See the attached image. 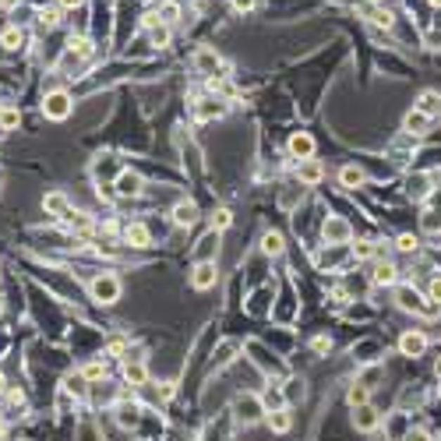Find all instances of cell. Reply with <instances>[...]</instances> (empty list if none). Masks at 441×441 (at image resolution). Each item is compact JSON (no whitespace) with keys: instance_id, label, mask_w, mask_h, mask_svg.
<instances>
[{"instance_id":"cell-43","label":"cell","mask_w":441,"mask_h":441,"mask_svg":"<svg viewBox=\"0 0 441 441\" xmlns=\"http://www.w3.org/2000/svg\"><path fill=\"white\" fill-rule=\"evenodd\" d=\"M311 346H314V353H328V346H332V343H328V335H318Z\"/></svg>"},{"instance_id":"cell-49","label":"cell","mask_w":441,"mask_h":441,"mask_svg":"<svg viewBox=\"0 0 441 441\" xmlns=\"http://www.w3.org/2000/svg\"><path fill=\"white\" fill-rule=\"evenodd\" d=\"M430 4H434V8H441V0H430Z\"/></svg>"},{"instance_id":"cell-44","label":"cell","mask_w":441,"mask_h":441,"mask_svg":"<svg viewBox=\"0 0 441 441\" xmlns=\"http://www.w3.org/2000/svg\"><path fill=\"white\" fill-rule=\"evenodd\" d=\"M8 399H11V406H22V402H25L22 388H11V392H8Z\"/></svg>"},{"instance_id":"cell-6","label":"cell","mask_w":441,"mask_h":441,"mask_svg":"<svg viewBox=\"0 0 441 441\" xmlns=\"http://www.w3.org/2000/svg\"><path fill=\"white\" fill-rule=\"evenodd\" d=\"M286 152H290V159H297V162L314 159V138H311L307 131H293L290 141H286Z\"/></svg>"},{"instance_id":"cell-36","label":"cell","mask_w":441,"mask_h":441,"mask_svg":"<svg viewBox=\"0 0 441 441\" xmlns=\"http://www.w3.org/2000/svg\"><path fill=\"white\" fill-rule=\"evenodd\" d=\"M427 300H430L434 307H441V276H434V279L427 283Z\"/></svg>"},{"instance_id":"cell-35","label":"cell","mask_w":441,"mask_h":441,"mask_svg":"<svg viewBox=\"0 0 441 441\" xmlns=\"http://www.w3.org/2000/svg\"><path fill=\"white\" fill-rule=\"evenodd\" d=\"M371 22L381 25V29H392V11H385V8H371Z\"/></svg>"},{"instance_id":"cell-27","label":"cell","mask_w":441,"mask_h":441,"mask_svg":"<svg viewBox=\"0 0 441 441\" xmlns=\"http://www.w3.org/2000/svg\"><path fill=\"white\" fill-rule=\"evenodd\" d=\"M230 226H234V212H230V208H215V212H212V230L223 234V230H230Z\"/></svg>"},{"instance_id":"cell-4","label":"cell","mask_w":441,"mask_h":441,"mask_svg":"<svg viewBox=\"0 0 441 441\" xmlns=\"http://www.w3.org/2000/svg\"><path fill=\"white\" fill-rule=\"evenodd\" d=\"M89 290H92V297H96L99 304H117V300H120V279H117L113 272H103V276H96Z\"/></svg>"},{"instance_id":"cell-10","label":"cell","mask_w":441,"mask_h":441,"mask_svg":"<svg viewBox=\"0 0 441 441\" xmlns=\"http://www.w3.org/2000/svg\"><path fill=\"white\" fill-rule=\"evenodd\" d=\"M297 180L307 184V187H314V184L325 180V166L318 159H304V162H297Z\"/></svg>"},{"instance_id":"cell-26","label":"cell","mask_w":441,"mask_h":441,"mask_svg":"<svg viewBox=\"0 0 441 441\" xmlns=\"http://www.w3.org/2000/svg\"><path fill=\"white\" fill-rule=\"evenodd\" d=\"M78 374H82L85 381H103V378H106V360H89Z\"/></svg>"},{"instance_id":"cell-50","label":"cell","mask_w":441,"mask_h":441,"mask_svg":"<svg viewBox=\"0 0 441 441\" xmlns=\"http://www.w3.org/2000/svg\"><path fill=\"white\" fill-rule=\"evenodd\" d=\"M437 378H441V360H437Z\"/></svg>"},{"instance_id":"cell-20","label":"cell","mask_w":441,"mask_h":441,"mask_svg":"<svg viewBox=\"0 0 441 441\" xmlns=\"http://www.w3.org/2000/svg\"><path fill=\"white\" fill-rule=\"evenodd\" d=\"M155 15H159V25H177L180 22V4H177V0H162V4L155 8Z\"/></svg>"},{"instance_id":"cell-51","label":"cell","mask_w":441,"mask_h":441,"mask_svg":"<svg viewBox=\"0 0 441 441\" xmlns=\"http://www.w3.org/2000/svg\"><path fill=\"white\" fill-rule=\"evenodd\" d=\"M0 311H4V304H0Z\"/></svg>"},{"instance_id":"cell-18","label":"cell","mask_w":441,"mask_h":441,"mask_svg":"<svg viewBox=\"0 0 441 441\" xmlns=\"http://www.w3.org/2000/svg\"><path fill=\"white\" fill-rule=\"evenodd\" d=\"M262 409H265V413H276V409H286V392H283L279 385H269V388L262 392Z\"/></svg>"},{"instance_id":"cell-23","label":"cell","mask_w":441,"mask_h":441,"mask_svg":"<svg viewBox=\"0 0 441 441\" xmlns=\"http://www.w3.org/2000/svg\"><path fill=\"white\" fill-rule=\"evenodd\" d=\"M416 110H420V113H427V117H434V113L441 110V96H437L434 89L420 92V103H416Z\"/></svg>"},{"instance_id":"cell-7","label":"cell","mask_w":441,"mask_h":441,"mask_svg":"<svg viewBox=\"0 0 441 441\" xmlns=\"http://www.w3.org/2000/svg\"><path fill=\"white\" fill-rule=\"evenodd\" d=\"M399 353H402V357H413V360L423 357V353H427V335H423L420 328L402 332V335H399Z\"/></svg>"},{"instance_id":"cell-46","label":"cell","mask_w":441,"mask_h":441,"mask_svg":"<svg viewBox=\"0 0 441 441\" xmlns=\"http://www.w3.org/2000/svg\"><path fill=\"white\" fill-rule=\"evenodd\" d=\"M18 4V0H0V8H15Z\"/></svg>"},{"instance_id":"cell-41","label":"cell","mask_w":441,"mask_h":441,"mask_svg":"<svg viewBox=\"0 0 441 441\" xmlns=\"http://www.w3.org/2000/svg\"><path fill=\"white\" fill-rule=\"evenodd\" d=\"M120 423H124V427H127V423H138V406H131V409L124 406V409H120Z\"/></svg>"},{"instance_id":"cell-8","label":"cell","mask_w":441,"mask_h":441,"mask_svg":"<svg viewBox=\"0 0 441 441\" xmlns=\"http://www.w3.org/2000/svg\"><path fill=\"white\" fill-rule=\"evenodd\" d=\"M141 187H145V180H141V173H134V170H124V173L117 177V184H113V191H117L120 198H138Z\"/></svg>"},{"instance_id":"cell-21","label":"cell","mask_w":441,"mask_h":441,"mask_svg":"<svg viewBox=\"0 0 441 441\" xmlns=\"http://www.w3.org/2000/svg\"><path fill=\"white\" fill-rule=\"evenodd\" d=\"M346 402L357 409V406H367L371 402V385H364V381H357V385H350V392H346Z\"/></svg>"},{"instance_id":"cell-16","label":"cell","mask_w":441,"mask_h":441,"mask_svg":"<svg viewBox=\"0 0 441 441\" xmlns=\"http://www.w3.org/2000/svg\"><path fill=\"white\" fill-rule=\"evenodd\" d=\"M371 283L374 286H399V269L392 262H378L374 272H371Z\"/></svg>"},{"instance_id":"cell-31","label":"cell","mask_w":441,"mask_h":441,"mask_svg":"<svg viewBox=\"0 0 441 441\" xmlns=\"http://www.w3.org/2000/svg\"><path fill=\"white\" fill-rule=\"evenodd\" d=\"M22 124V113L15 110V106H4V113H0V131H11V127H18Z\"/></svg>"},{"instance_id":"cell-11","label":"cell","mask_w":441,"mask_h":441,"mask_svg":"<svg viewBox=\"0 0 441 441\" xmlns=\"http://www.w3.org/2000/svg\"><path fill=\"white\" fill-rule=\"evenodd\" d=\"M43 208H46V215H53V219H68V215H71V201H68L64 191H50V194L43 198Z\"/></svg>"},{"instance_id":"cell-39","label":"cell","mask_w":441,"mask_h":441,"mask_svg":"<svg viewBox=\"0 0 441 441\" xmlns=\"http://www.w3.org/2000/svg\"><path fill=\"white\" fill-rule=\"evenodd\" d=\"M57 22H60V11H53V8H50V11H39V25H43V29H53Z\"/></svg>"},{"instance_id":"cell-38","label":"cell","mask_w":441,"mask_h":441,"mask_svg":"<svg viewBox=\"0 0 441 441\" xmlns=\"http://www.w3.org/2000/svg\"><path fill=\"white\" fill-rule=\"evenodd\" d=\"M106 353H110V357H124V353H127V339H120V335L110 339V343H106Z\"/></svg>"},{"instance_id":"cell-30","label":"cell","mask_w":441,"mask_h":441,"mask_svg":"<svg viewBox=\"0 0 441 441\" xmlns=\"http://www.w3.org/2000/svg\"><path fill=\"white\" fill-rule=\"evenodd\" d=\"M420 223H423V234L437 237V234H441V212H423V215H420Z\"/></svg>"},{"instance_id":"cell-42","label":"cell","mask_w":441,"mask_h":441,"mask_svg":"<svg viewBox=\"0 0 441 441\" xmlns=\"http://www.w3.org/2000/svg\"><path fill=\"white\" fill-rule=\"evenodd\" d=\"M255 4H258V0H234V11L248 15V11H255Z\"/></svg>"},{"instance_id":"cell-37","label":"cell","mask_w":441,"mask_h":441,"mask_svg":"<svg viewBox=\"0 0 441 441\" xmlns=\"http://www.w3.org/2000/svg\"><path fill=\"white\" fill-rule=\"evenodd\" d=\"M148 39H152V46H166V43H170V29H166V25H155V29L148 32Z\"/></svg>"},{"instance_id":"cell-29","label":"cell","mask_w":441,"mask_h":441,"mask_svg":"<svg viewBox=\"0 0 441 441\" xmlns=\"http://www.w3.org/2000/svg\"><path fill=\"white\" fill-rule=\"evenodd\" d=\"M0 46H8V50H22V46H25V32H22V29H8L4 36H0Z\"/></svg>"},{"instance_id":"cell-2","label":"cell","mask_w":441,"mask_h":441,"mask_svg":"<svg viewBox=\"0 0 441 441\" xmlns=\"http://www.w3.org/2000/svg\"><path fill=\"white\" fill-rule=\"evenodd\" d=\"M395 300H399V307H402V311H413V314H434V311H437L430 300L423 304V297H420V293H416V286H409V283L395 286Z\"/></svg>"},{"instance_id":"cell-17","label":"cell","mask_w":441,"mask_h":441,"mask_svg":"<svg viewBox=\"0 0 441 441\" xmlns=\"http://www.w3.org/2000/svg\"><path fill=\"white\" fill-rule=\"evenodd\" d=\"M378 423H381V416H378V409H374L371 402L353 409V427H357V430H374Z\"/></svg>"},{"instance_id":"cell-34","label":"cell","mask_w":441,"mask_h":441,"mask_svg":"<svg viewBox=\"0 0 441 441\" xmlns=\"http://www.w3.org/2000/svg\"><path fill=\"white\" fill-rule=\"evenodd\" d=\"M353 258H357V262L374 258V241H357V244H353Z\"/></svg>"},{"instance_id":"cell-24","label":"cell","mask_w":441,"mask_h":441,"mask_svg":"<svg viewBox=\"0 0 441 441\" xmlns=\"http://www.w3.org/2000/svg\"><path fill=\"white\" fill-rule=\"evenodd\" d=\"M68 230H71V234L89 237V234H92V219H89L85 212H75V215H68Z\"/></svg>"},{"instance_id":"cell-5","label":"cell","mask_w":441,"mask_h":441,"mask_svg":"<svg viewBox=\"0 0 441 441\" xmlns=\"http://www.w3.org/2000/svg\"><path fill=\"white\" fill-rule=\"evenodd\" d=\"M191 64H194V71L201 78H215V71H223V57L215 53V46H198L194 57H191Z\"/></svg>"},{"instance_id":"cell-25","label":"cell","mask_w":441,"mask_h":441,"mask_svg":"<svg viewBox=\"0 0 441 441\" xmlns=\"http://www.w3.org/2000/svg\"><path fill=\"white\" fill-rule=\"evenodd\" d=\"M339 180H343V187H360V184L367 180V173H364L360 166H343V170H339Z\"/></svg>"},{"instance_id":"cell-19","label":"cell","mask_w":441,"mask_h":441,"mask_svg":"<svg viewBox=\"0 0 441 441\" xmlns=\"http://www.w3.org/2000/svg\"><path fill=\"white\" fill-rule=\"evenodd\" d=\"M124 241H127L131 248H148V244H152V237H148V230H145L141 223H127V226H124Z\"/></svg>"},{"instance_id":"cell-15","label":"cell","mask_w":441,"mask_h":441,"mask_svg":"<svg viewBox=\"0 0 441 441\" xmlns=\"http://www.w3.org/2000/svg\"><path fill=\"white\" fill-rule=\"evenodd\" d=\"M124 381L127 385H134V388H141V385H148V367H145V360H124Z\"/></svg>"},{"instance_id":"cell-1","label":"cell","mask_w":441,"mask_h":441,"mask_svg":"<svg viewBox=\"0 0 441 441\" xmlns=\"http://www.w3.org/2000/svg\"><path fill=\"white\" fill-rule=\"evenodd\" d=\"M71 110H75V99L68 96V92H46V99H43V117L46 120H68L71 117Z\"/></svg>"},{"instance_id":"cell-47","label":"cell","mask_w":441,"mask_h":441,"mask_svg":"<svg viewBox=\"0 0 441 441\" xmlns=\"http://www.w3.org/2000/svg\"><path fill=\"white\" fill-rule=\"evenodd\" d=\"M4 388H8V378H4V374H0V392H4Z\"/></svg>"},{"instance_id":"cell-13","label":"cell","mask_w":441,"mask_h":441,"mask_svg":"<svg viewBox=\"0 0 441 441\" xmlns=\"http://www.w3.org/2000/svg\"><path fill=\"white\" fill-rule=\"evenodd\" d=\"M427 127H430V117L427 113H420L416 106L402 117V131L409 134V138H420V134H427Z\"/></svg>"},{"instance_id":"cell-9","label":"cell","mask_w":441,"mask_h":441,"mask_svg":"<svg viewBox=\"0 0 441 441\" xmlns=\"http://www.w3.org/2000/svg\"><path fill=\"white\" fill-rule=\"evenodd\" d=\"M215 279H219L215 262H198V269L191 272V286H194V290H212V286H215Z\"/></svg>"},{"instance_id":"cell-32","label":"cell","mask_w":441,"mask_h":441,"mask_svg":"<svg viewBox=\"0 0 441 441\" xmlns=\"http://www.w3.org/2000/svg\"><path fill=\"white\" fill-rule=\"evenodd\" d=\"M395 251H402V255H416V251H420V241H416L413 234H402V237L395 241Z\"/></svg>"},{"instance_id":"cell-22","label":"cell","mask_w":441,"mask_h":441,"mask_svg":"<svg viewBox=\"0 0 441 441\" xmlns=\"http://www.w3.org/2000/svg\"><path fill=\"white\" fill-rule=\"evenodd\" d=\"M290 427H293V413H290V409H276V413H269V430L286 434Z\"/></svg>"},{"instance_id":"cell-45","label":"cell","mask_w":441,"mask_h":441,"mask_svg":"<svg viewBox=\"0 0 441 441\" xmlns=\"http://www.w3.org/2000/svg\"><path fill=\"white\" fill-rule=\"evenodd\" d=\"M85 0H60V8H68V11H75V8H82Z\"/></svg>"},{"instance_id":"cell-12","label":"cell","mask_w":441,"mask_h":441,"mask_svg":"<svg viewBox=\"0 0 441 441\" xmlns=\"http://www.w3.org/2000/svg\"><path fill=\"white\" fill-rule=\"evenodd\" d=\"M170 215H173V226L187 230V226H194V223H198V205H194V201H177Z\"/></svg>"},{"instance_id":"cell-28","label":"cell","mask_w":441,"mask_h":441,"mask_svg":"<svg viewBox=\"0 0 441 441\" xmlns=\"http://www.w3.org/2000/svg\"><path fill=\"white\" fill-rule=\"evenodd\" d=\"M262 251H265L269 258H279V255H283V237H279L276 230L265 234V237H262Z\"/></svg>"},{"instance_id":"cell-3","label":"cell","mask_w":441,"mask_h":441,"mask_svg":"<svg viewBox=\"0 0 441 441\" xmlns=\"http://www.w3.org/2000/svg\"><path fill=\"white\" fill-rule=\"evenodd\" d=\"M321 237H325V244L339 248V244H350V241H353V226L346 223L343 215H328L325 226H321Z\"/></svg>"},{"instance_id":"cell-33","label":"cell","mask_w":441,"mask_h":441,"mask_svg":"<svg viewBox=\"0 0 441 441\" xmlns=\"http://www.w3.org/2000/svg\"><path fill=\"white\" fill-rule=\"evenodd\" d=\"M409 194L420 201V198H427L430 194V187H427V177H409Z\"/></svg>"},{"instance_id":"cell-40","label":"cell","mask_w":441,"mask_h":441,"mask_svg":"<svg viewBox=\"0 0 441 441\" xmlns=\"http://www.w3.org/2000/svg\"><path fill=\"white\" fill-rule=\"evenodd\" d=\"M406 441H434V437H430V430H427V427H413V430L406 434Z\"/></svg>"},{"instance_id":"cell-48","label":"cell","mask_w":441,"mask_h":441,"mask_svg":"<svg viewBox=\"0 0 441 441\" xmlns=\"http://www.w3.org/2000/svg\"><path fill=\"white\" fill-rule=\"evenodd\" d=\"M0 434H4V416H0Z\"/></svg>"},{"instance_id":"cell-14","label":"cell","mask_w":441,"mask_h":441,"mask_svg":"<svg viewBox=\"0 0 441 441\" xmlns=\"http://www.w3.org/2000/svg\"><path fill=\"white\" fill-rule=\"evenodd\" d=\"M226 113V103L219 99V96H208V99H201L198 106H194V117L198 120H215V117H223Z\"/></svg>"}]
</instances>
